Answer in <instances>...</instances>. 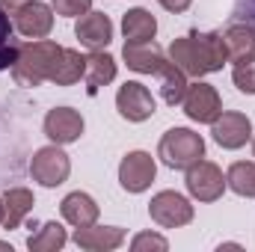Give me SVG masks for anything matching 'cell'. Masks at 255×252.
<instances>
[{"mask_svg":"<svg viewBox=\"0 0 255 252\" xmlns=\"http://www.w3.org/2000/svg\"><path fill=\"white\" fill-rule=\"evenodd\" d=\"M154 172H157V163L148 151H130L119 163V184L128 193H142L151 187Z\"/></svg>","mask_w":255,"mask_h":252,"instance_id":"30bf717a","label":"cell"},{"mask_svg":"<svg viewBox=\"0 0 255 252\" xmlns=\"http://www.w3.org/2000/svg\"><path fill=\"white\" fill-rule=\"evenodd\" d=\"M157 157L169 169H187L199 157H205V139L196 130H190V127H169L160 136Z\"/></svg>","mask_w":255,"mask_h":252,"instance_id":"277c9868","label":"cell"},{"mask_svg":"<svg viewBox=\"0 0 255 252\" xmlns=\"http://www.w3.org/2000/svg\"><path fill=\"white\" fill-rule=\"evenodd\" d=\"M83 74H86V57H80V51L63 48L60 60L54 65L51 83H57V86H71V83H77Z\"/></svg>","mask_w":255,"mask_h":252,"instance_id":"44dd1931","label":"cell"},{"mask_svg":"<svg viewBox=\"0 0 255 252\" xmlns=\"http://www.w3.org/2000/svg\"><path fill=\"white\" fill-rule=\"evenodd\" d=\"M232 77H235V86H238L241 92L255 95V57H253V60H244V63L235 65Z\"/></svg>","mask_w":255,"mask_h":252,"instance_id":"d4e9b609","label":"cell"},{"mask_svg":"<svg viewBox=\"0 0 255 252\" xmlns=\"http://www.w3.org/2000/svg\"><path fill=\"white\" fill-rule=\"evenodd\" d=\"M148 214L163 229H181L193 220V205L175 190H163L148 202Z\"/></svg>","mask_w":255,"mask_h":252,"instance_id":"52a82bcc","label":"cell"},{"mask_svg":"<svg viewBox=\"0 0 255 252\" xmlns=\"http://www.w3.org/2000/svg\"><path fill=\"white\" fill-rule=\"evenodd\" d=\"M74 36L80 39L83 48L89 51H104L113 39V21L104 12H86L80 15V21L74 24Z\"/></svg>","mask_w":255,"mask_h":252,"instance_id":"4fadbf2b","label":"cell"},{"mask_svg":"<svg viewBox=\"0 0 255 252\" xmlns=\"http://www.w3.org/2000/svg\"><path fill=\"white\" fill-rule=\"evenodd\" d=\"M116 107H119L122 119H128V122H145V119L154 116V98H151V92H148L142 83H136V80H128L125 86H119V92H116Z\"/></svg>","mask_w":255,"mask_h":252,"instance_id":"8fae6325","label":"cell"},{"mask_svg":"<svg viewBox=\"0 0 255 252\" xmlns=\"http://www.w3.org/2000/svg\"><path fill=\"white\" fill-rule=\"evenodd\" d=\"M71 172V160L60 145H45L33 154L30 160V175L42 187H60Z\"/></svg>","mask_w":255,"mask_h":252,"instance_id":"5b68a950","label":"cell"},{"mask_svg":"<svg viewBox=\"0 0 255 252\" xmlns=\"http://www.w3.org/2000/svg\"><path fill=\"white\" fill-rule=\"evenodd\" d=\"M184 184L190 190V196L199 199V202H217V199L223 196V190L229 187L223 169H220L217 163H211V160H202V157L187 166Z\"/></svg>","mask_w":255,"mask_h":252,"instance_id":"8992f818","label":"cell"},{"mask_svg":"<svg viewBox=\"0 0 255 252\" xmlns=\"http://www.w3.org/2000/svg\"><path fill=\"white\" fill-rule=\"evenodd\" d=\"M0 226H3V199H0Z\"/></svg>","mask_w":255,"mask_h":252,"instance_id":"f546056e","label":"cell"},{"mask_svg":"<svg viewBox=\"0 0 255 252\" xmlns=\"http://www.w3.org/2000/svg\"><path fill=\"white\" fill-rule=\"evenodd\" d=\"M122 33H125L128 42H151L154 33H157V21L148 9L136 6V9H128L125 18H122Z\"/></svg>","mask_w":255,"mask_h":252,"instance_id":"d6986e66","label":"cell"},{"mask_svg":"<svg viewBox=\"0 0 255 252\" xmlns=\"http://www.w3.org/2000/svg\"><path fill=\"white\" fill-rule=\"evenodd\" d=\"M157 3H160L166 12H187L193 0H157Z\"/></svg>","mask_w":255,"mask_h":252,"instance_id":"83f0119b","label":"cell"},{"mask_svg":"<svg viewBox=\"0 0 255 252\" xmlns=\"http://www.w3.org/2000/svg\"><path fill=\"white\" fill-rule=\"evenodd\" d=\"M169 60L187 77H205L229 63L223 33H190L169 45Z\"/></svg>","mask_w":255,"mask_h":252,"instance_id":"7a4b0ae2","label":"cell"},{"mask_svg":"<svg viewBox=\"0 0 255 252\" xmlns=\"http://www.w3.org/2000/svg\"><path fill=\"white\" fill-rule=\"evenodd\" d=\"M181 104H184V113L190 116L193 122H199V125H211L223 113L220 92L211 83H193V86L187 83V92H184Z\"/></svg>","mask_w":255,"mask_h":252,"instance_id":"ba28073f","label":"cell"},{"mask_svg":"<svg viewBox=\"0 0 255 252\" xmlns=\"http://www.w3.org/2000/svg\"><path fill=\"white\" fill-rule=\"evenodd\" d=\"M60 211H63L65 223H71L74 229H83V226H92L95 220H98V205H95V199L92 196H86V193H68L63 199V205H60Z\"/></svg>","mask_w":255,"mask_h":252,"instance_id":"e0dca14e","label":"cell"},{"mask_svg":"<svg viewBox=\"0 0 255 252\" xmlns=\"http://www.w3.org/2000/svg\"><path fill=\"white\" fill-rule=\"evenodd\" d=\"M211 133H214L217 145H223V148H241L253 136V122L244 113H220L211 122Z\"/></svg>","mask_w":255,"mask_h":252,"instance_id":"7c38bea8","label":"cell"},{"mask_svg":"<svg viewBox=\"0 0 255 252\" xmlns=\"http://www.w3.org/2000/svg\"><path fill=\"white\" fill-rule=\"evenodd\" d=\"M18 57V45L12 42V24H9V15L0 9V71L12 68Z\"/></svg>","mask_w":255,"mask_h":252,"instance_id":"cb8c5ba5","label":"cell"},{"mask_svg":"<svg viewBox=\"0 0 255 252\" xmlns=\"http://www.w3.org/2000/svg\"><path fill=\"white\" fill-rule=\"evenodd\" d=\"M223 42H226V54H229V63H244V60H253L255 57V30L250 24H232L226 33H223Z\"/></svg>","mask_w":255,"mask_h":252,"instance_id":"2e32d148","label":"cell"},{"mask_svg":"<svg viewBox=\"0 0 255 252\" xmlns=\"http://www.w3.org/2000/svg\"><path fill=\"white\" fill-rule=\"evenodd\" d=\"M24 3H27V0H0V9H3L6 15H15Z\"/></svg>","mask_w":255,"mask_h":252,"instance_id":"f1b7e54d","label":"cell"},{"mask_svg":"<svg viewBox=\"0 0 255 252\" xmlns=\"http://www.w3.org/2000/svg\"><path fill=\"white\" fill-rule=\"evenodd\" d=\"M60 54H63V48L57 42H51V39H30L27 45H18L12 77L21 86H39V83L51 80Z\"/></svg>","mask_w":255,"mask_h":252,"instance_id":"3957f363","label":"cell"},{"mask_svg":"<svg viewBox=\"0 0 255 252\" xmlns=\"http://www.w3.org/2000/svg\"><path fill=\"white\" fill-rule=\"evenodd\" d=\"M12 27L24 39H45L54 30V6H48L42 0H27L12 15Z\"/></svg>","mask_w":255,"mask_h":252,"instance_id":"9c48e42d","label":"cell"},{"mask_svg":"<svg viewBox=\"0 0 255 252\" xmlns=\"http://www.w3.org/2000/svg\"><path fill=\"white\" fill-rule=\"evenodd\" d=\"M65 241H68V235L60 223H45L36 235L27 238V247L33 252H57L65 247Z\"/></svg>","mask_w":255,"mask_h":252,"instance_id":"7402d4cb","label":"cell"},{"mask_svg":"<svg viewBox=\"0 0 255 252\" xmlns=\"http://www.w3.org/2000/svg\"><path fill=\"white\" fill-rule=\"evenodd\" d=\"M54 12L65 15V18H77V15H86L92 9V0H51Z\"/></svg>","mask_w":255,"mask_h":252,"instance_id":"484cf974","label":"cell"},{"mask_svg":"<svg viewBox=\"0 0 255 252\" xmlns=\"http://www.w3.org/2000/svg\"><path fill=\"white\" fill-rule=\"evenodd\" d=\"M45 133L57 142V145H68L74 139H80L83 133V116L71 107H54L45 116Z\"/></svg>","mask_w":255,"mask_h":252,"instance_id":"5bb4252c","label":"cell"},{"mask_svg":"<svg viewBox=\"0 0 255 252\" xmlns=\"http://www.w3.org/2000/svg\"><path fill=\"white\" fill-rule=\"evenodd\" d=\"M36 199L27 187H12L3 193V229H18L24 217L33 211Z\"/></svg>","mask_w":255,"mask_h":252,"instance_id":"ac0fdd59","label":"cell"},{"mask_svg":"<svg viewBox=\"0 0 255 252\" xmlns=\"http://www.w3.org/2000/svg\"><path fill=\"white\" fill-rule=\"evenodd\" d=\"M125 63L130 71H139V74H157L163 80V101L169 107L181 104L184 92H187V74L166 60V54L160 51V45L151 42H125V51H122Z\"/></svg>","mask_w":255,"mask_h":252,"instance_id":"6da1fadb","label":"cell"},{"mask_svg":"<svg viewBox=\"0 0 255 252\" xmlns=\"http://www.w3.org/2000/svg\"><path fill=\"white\" fill-rule=\"evenodd\" d=\"M83 77L89 83V92H98L101 86H107L116 77V60L107 51H92L86 57V74Z\"/></svg>","mask_w":255,"mask_h":252,"instance_id":"ffe728a7","label":"cell"},{"mask_svg":"<svg viewBox=\"0 0 255 252\" xmlns=\"http://www.w3.org/2000/svg\"><path fill=\"white\" fill-rule=\"evenodd\" d=\"M130 250L142 252V250H169V244H166V238H160V235H151V232H142V235H136L133 241H130Z\"/></svg>","mask_w":255,"mask_h":252,"instance_id":"4316f807","label":"cell"},{"mask_svg":"<svg viewBox=\"0 0 255 252\" xmlns=\"http://www.w3.org/2000/svg\"><path fill=\"white\" fill-rule=\"evenodd\" d=\"M253 154H255V142H253Z\"/></svg>","mask_w":255,"mask_h":252,"instance_id":"4dcf8cb0","label":"cell"},{"mask_svg":"<svg viewBox=\"0 0 255 252\" xmlns=\"http://www.w3.org/2000/svg\"><path fill=\"white\" fill-rule=\"evenodd\" d=\"M74 244L89 252H110L125 244V229L119 226H83L74 232Z\"/></svg>","mask_w":255,"mask_h":252,"instance_id":"9a60e30c","label":"cell"},{"mask_svg":"<svg viewBox=\"0 0 255 252\" xmlns=\"http://www.w3.org/2000/svg\"><path fill=\"white\" fill-rule=\"evenodd\" d=\"M226 184L235 190L238 196L255 199V163H247V160L232 163L229 172H226Z\"/></svg>","mask_w":255,"mask_h":252,"instance_id":"603a6c76","label":"cell"}]
</instances>
